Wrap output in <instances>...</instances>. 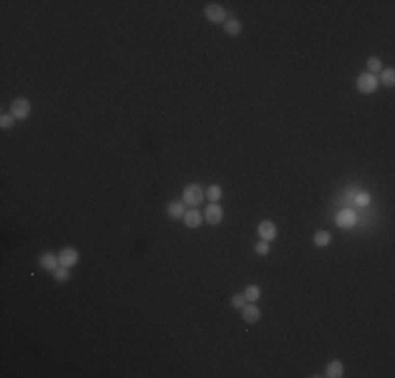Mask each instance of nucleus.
I'll return each mask as SVG.
<instances>
[{
  "label": "nucleus",
  "mask_w": 395,
  "mask_h": 378,
  "mask_svg": "<svg viewBox=\"0 0 395 378\" xmlns=\"http://www.w3.org/2000/svg\"><path fill=\"white\" fill-rule=\"evenodd\" d=\"M204 200V191L198 183H189L187 187L183 189V202L185 206H200Z\"/></svg>",
  "instance_id": "1"
},
{
  "label": "nucleus",
  "mask_w": 395,
  "mask_h": 378,
  "mask_svg": "<svg viewBox=\"0 0 395 378\" xmlns=\"http://www.w3.org/2000/svg\"><path fill=\"white\" fill-rule=\"evenodd\" d=\"M378 88V78L372 76V74L364 72L360 78H357V91H360L362 95H372Z\"/></svg>",
  "instance_id": "2"
},
{
  "label": "nucleus",
  "mask_w": 395,
  "mask_h": 378,
  "mask_svg": "<svg viewBox=\"0 0 395 378\" xmlns=\"http://www.w3.org/2000/svg\"><path fill=\"white\" fill-rule=\"evenodd\" d=\"M11 114L17 118V120H26V118H29V114H32V103H29L27 99H24V97L13 99V103H11Z\"/></svg>",
  "instance_id": "3"
},
{
  "label": "nucleus",
  "mask_w": 395,
  "mask_h": 378,
  "mask_svg": "<svg viewBox=\"0 0 395 378\" xmlns=\"http://www.w3.org/2000/svg\"><path fill=\"white\" fill-rule=\"evenodd\" d=\"M204 15H206L208 21H212V24H225V19H227L225 9H223L221 4H214V2L204 6Z\"/></svg>",
  "instance_id": "4"
},
{
  "label": "nucleus",
  "mask_w": 395,
  "mask_h": 378,
  "mask_svg": "<svg viewBox=\"0 0 395 378\" xmlns=\"http://www.w3.org/2000/svg\"><path fill=\"white\" fill-rule=\"evenodd\" d=\"M355 221H357L355 212H353V210H349V208L339 210V212H337V217H334V223H337L339 229H351V227L355 225Z\"/></svg>",
  "instance_id": "5"
},
{
  "label": "nucleus",
  "mask_w": 395,
  "mask_h": 378,
  "mask_svg": "<svg viewBox=\"0 0 395 378\" xmlns=\"http://www.w3.org/2000/svg\"><path fill=\"white\" fill-rule=\"evenodd\" d=\"M257 231H259V238L261 240L271 242V240H275V235H278V227H275L273 221H267L265 219V221H261V223H259Z\"/></svg>",
  "instance_id": "6"
},
{
  "label": "nucleus",
  "mask_w": 395,
  "mask_h": 378,
  "mask_svg": "<svg viewBox=\"0 0 395 378\" xmlns=\"http://www.w3.org/2000/svg\"><path fill=\"white\" fill-rule=\"evenodd\" d=\"M78 261H80V254H78L76 248L65 246V248H61V252H59V263L63 267H74Z\"/></svg>",
  "instance_id": "7"
},
{
  "label": "nucleus",
  "mask_w": 395,
  "mask_h": 378,
  "mask_svg": "<svg viewBox=\"0 0 395 378\" xmlns=\"http://www.w3.org/2000/svg\"><path fill=\"white\" fill-rule=\"evenodd\" d=\"M204 219L211 225H219L223 221V208L217 202H211V206H206V210H204Z\"/></svg>",
  "instance_id": "8"
},
{
  "label": "nucleus",
  "mask_w": 395,
  "mask_h": 378,
  "mask_svg": "<svg viewBox=\"0 0 395 378\" xmlns=\"http://www.w3.org/2000/svg\"><path fill=\"white\" fill-rule=\"evenodd\" d=\"M38 263H40V267L42 269H47V271H55L59 265V254H53V252H42V254L38 256Z\"/></svg>",
  "instance_id": "9"
},
{
  "label": "nucleus",
  "mask_w": 395,
  "mask_h": 378,
  "mask_svg": "<svg viewBox=\"0 0 395 378\" xmlns=\"http://www.w3.org/2000/svg\"><path fill=\"white\" fill-rule=\"evenodd\" d=\"M202 214H200V210L198 208H189L187 212H185V217H183V223H185V227H189V229H198L200 225H202Z\"/></svg>",
  "instance_id": "10"
},
{
  "label": "nucleus",
  "mask_w": 395,
  "mask_h": 378,
  "mask_svg": "<svg viewBox=\"0 0 395 378\" xmlns=\"http://www.w3.org/2000/svg\"><path fill=\"white\" fill-rule=\"evenodd\" d=\"M242 317H244L246 324H257L261 320V309L246 302V307H242Z\"/></svg>",
  "instance_id": "11"
},
{
  "label": "nucleus",
  "mask_w": 395,
  "mask_h": 378,
  "mask_svg": "<svg viewBox=\"0 0 395 378\" xmlns=\"http://www.w3.org/2000/svg\"><path fill=\"white\" fill-rule=\"evenodd\" d=\"M185 212H187V210H185V202H183V200H181V202L175 200V202H170L166 206V214H168L170 219H183Z\"/></svg>",
  "instance_id": "12"
},
{
  "label": "nucleus",
  "mask_w": 395,
  "mask_h": 378,
  "mask_svg": "<svg viewBox=\"0 0 395 378\" xmlns=\"http://www.w3.org/2000/svg\"><path fill=\"white\" fill-rule=\"evenodd\" d=\"M223 29H225L227 36H240L242 34V24L237 17H227L225 24H223Z\"/></svg>",
  "instance_id": "13"
},
{
  "label": "nucleus",
  "mask_w": 395,
  "mask_h": 378,
  "mask_svg": "<svg viewBox=\"0 0 395 378\" xmlns=\"http://www.w3.org/2000/svg\"><path fill=\"white\" fill-rule=\"evenodd\" d=\"M342 372H345V368H342L341 361H330L328 368H326V376L328 378H341Z\"/></svg>",
  "instance_id": "14"
},
{
  "label": "nucleus",
  "mask_w": 395,
  "mask_h": 378,
  "mask_svg": "<svg viewBox=\"0 0 395 378\" xmlns=\"http://www.w3.org/2000/svg\"><path fill=\"white\" fill-rule=\"evenodd\" d=\"M330 242H332V235L328 233V231H316V235H314V244H316L317 248H326Z\"/></svg>",
  "instance_id": "15"
},
{
  "label": "nucleus",
  "mask_w": 395,
  "mask_h": 378,
  "mask_svg": "<svg viewBox=\"0 0 395 378\" xmlns=\"http://www.w3.org/2000/svg\"><path fill=\"white\" fill-rule=\"evenodd\" d=\"M381 82H383V86H389V88L395 84V70L393 68H385L381 72Z\"/></svg>",
  "instance_id": "16"
},
{
  "label": "nucleus",
  "mask_w": 395,
  "mask_h": 378,
  "mask_svg": "<svg viewBox=\"0 0 395 378\" xmlns=\"http://www.w3.org/2000/svg\"><path fill=\"white\" fill-rule=\"evenodd\" d=\"M53 277H55L57 281H70V277H72V273H70V267H63V265H59L57 269L53 271Z\"/></svg>",
  "instance_id": "17"
},
{
  "label": "nucleus",
  "mask_w": 395,
  "mask_h": 378,
  "mask_svg": "<svg viewBox=\"0 0 395 378\" xmlns=\"http://www.w3.org/2000/svg\"><path fill=\"white\" fill-rule=\"evenodd\" d=\"M383 72V61L378 57H370L368 59V74H372V76H376V74Z\"/></svg>",
  "instance_id": "18"
},
{
  "label": "nucleus",
  "mask_w": 395,
  "mask_h": 378,
  "mask_svg": "<svg viewBox=\"0 0 395 378\" xmlns=\"http://www.w3.org/2000/svg\"><path fill=\"white\" fill-rule=\"evenodd\" d=\"M246 299H248V302H255V301H259L261 299V288L259 286H255V284H250L248 288H246Z\"/></svg>",
  "instance_id": "19"
},
{
  "label": "nucleus",
  "mask_w": 395,
  "mask_h": 378,
  "mask_svg": "<svg viewBox=\"0 0 395 378\" xmlns=\"http://www.w3.org/2000/svg\"><path fill=\"white\" fill-rule=\"evenodd\" d=\"M221 194H223V191H221V187H219V185H211V187H208L206 189V198L208 200H211V202H219V200H221Z\"/></svg>",
  "instance_id": "20"
},
{
  "label": "nucleus",
  "mask_w": 395,
  "mask_h": 378,
  "mask_svg": "<svg viewBox=\"0 0 395 378\" xmlns=\"http://www.w3.org/2000/svg\"><path fill=\"white\" fill-rule=\"evenodd\" d=\"M15 118L13 114H2L0 116V126H2V130H9V128H13V124H15Z\"/></svg>",
  "instance_id": "21"
},
{
  "label": "nucleus",
  "mask_w": 395,
  "mask_h": 378,
  "mask_svg": "<svg viewBox=\"0 0 395 378\" xmlns=\"http://www.w3.org/2000/svg\"><path fill=\"white\" fill-rule=\"evenodd\" d=\"M246 302H248L246 294H234V296H232V307H234V309H240V311H242V307H246Z\"/></svg>",
  "instance_id": "22"
},
{
  "label": "nucleus",
  "mask_w": 395,
  "mask_h": 378,
  "mask_svg": "<svg viewBox=\"0 0 395 378\" xmlns=\"http://www.w3.org/2000/svg\"><path fill=\"white\" fill-rule=\"evenodd\" d=\"M370 204V194H366V191H357L355 194V206H368Z\"/></svg>",
  "instance_id": "23"
},
{
  "label": "nucleus",
  "mask_w": 395,
  "mask_h": 378,
  "mask_svg": "<svg viewBox=\"0 0 395 378\" xmlns=\"http://www.w3.org/2000/svg\"><path fill=\"white\" fill-rule=\"evenodd\" d=\"M255 252H257V254H261V256H267V254H269V242L261 240L255 246Z\"/></svg>",
  "instance_id": "24"
}]
</instances>
